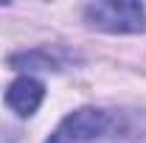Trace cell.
<instances>
[{
	"mask_svg": "<svg viewBox=\"0 0 146 143\" xmlns=\"http://www.w3.org/2000/svg\"><path fill=\"white\" fill-rule=\"evenodd\" d=\"M146 138V109L82 107L65 115L45 143H118Z\"/></svg>",
	"mask_w": 146,
	"mask_h": 143,
	"instance_id": "obj_1",
	"label": "cell"
},
{
	"mask_svg": "<svg viewBox=\"0 0 146 143\" xmlns=\"http://www.w3.org/2000/svg\"><path fill=\"white\" fill-rule=\"evenodd\" d=\"M87 25L107 34H141L146 31V9L132 0L118 3H87L84 6Z\"/></svg>",
	"mask_w": 146,
	"mask_h": 143,
	"instance_id": "obj_2",
	"label": "cell"
},
{
	"mask_svg": "<svg viewBox=\"0 0 146 143\" xmlns=\"http://www.w3.org/2000/svg\"><path fill=\"white\" fill-rule=\"evenodd\" d=\"M42 98H45V84L39 79H34V76H20L6 90V104L20 118L34 115L39 109V104H42Z\"/></svg>",
	"mask_w": 146,
	"mask_h": 143,
	"instance_id": "obj_3",
	"label": "cell"
},
{
	"mask_svg": "<svg viewBox=\"0 0 146 143\" xmlns=\"http://www.w3.org/2000/svg\"><path fill=\"white\" fill-rule=\"evenodd\" d=\"M17 70H59V62L45 51H31V54H14L9 59Z\"/></svg>",
	"mask_w": 146,
	"mask_h": 143,
	"instance_id": "obj_4",
	"label": "cell"
},
{
	"mask_svg": "<svg viewBox=\"0 0 146 143\" xmlns=\"http://www.w3.org/2000/svg\"><path fill=\"white\" fill-rule=\"evenodd\" d=\"M0 143H17V132L0 124Z\"/></svg>",
	"mask_w": 146,
	"mask_h": 143,
	"instance_id": "obj_5",
	"label": "cell"
}]
</instances>
